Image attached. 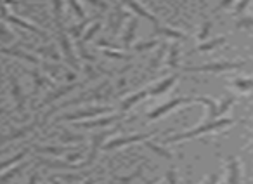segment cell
<instances>
[{
	"label": "cell",
	"mask_w": 253,
	"mask_h": 184,
	"mask_svg": "<svg viewBox=\"0 0 253 184\" xmlns=\"http://www.w3.org/2000/svg\"><path fill=\"white\" fill-rule=\"evenodd\" d=\"M232 124H234V120H232V118H227V117L215 118V120H207L203 125H198V127L191 129V131L184 132V134L172 136V138L167 139V142H179V141H184V139H193V138H198V136L207 134V132L222 131L224 127H229V125H232Z\"/></svg>",
	"instance_id": "6da1fadb"
},
{
	"label": "cell",
	"mask_w": 253,
	"mask_h": 184,
	"mask_svg": "<svg viewBox=\"0 0 253 184\" xmlns=\"http://www.w3.org/2000/svg\"><path fill=\"white\" fill-rule=\"evenodd\" d=\"M246 64V61H236V63H227V61H222V63H210V64H201V66H187L184 68V71H198V73H222V71L229 70H238Z\"/></svg>",
	"instance_id": "7a4b0ae2"
},
{
	"label": "cell",
	"mask_w": 253,
	"mask_h": 184,
	"mask_svg": "<svg viewBox=\"0 0 253 184\" xmlns=\"http://www.w3.org/2000/svg\"><path fill=\"white\" fill-rule=\"evenodd\" d=\"M189 103H194V97H175V99H170V101H167L165 104H162V106H156L153 111H149L148 120H156V118H162V117H165L169 111L175 110V108L182 106V104H189Z\"/></svg>",
	"instance_id": "3957f363"
},
{
	"label": "cell",
	"mask_w": 253,
	"mask_h": 184,
	"mask_svg": "<svg viewBox=\"0 0 253 184\" xmlns=\"http://www.w3.org/2000/svg\"><path fill=\"white\" fill-rule=\"evenodd\" d=\"M106 113H111V108L109 106H94V108H87V110H80L77 113H71V115H64L63 118L59 120H80V118H95L99 115H106Z\"/></svg>",
	"instance_id": "277c9868"
},
{
	"label": "cell",
	"mask_w": 253,
	"mask_h": 184,
	"mask_svg": "<svg viewBox=\"0 0 253 184\" xmlns=\"http://www.w3.org/2000/svg\"><path fill=\"white\" fill-rule=\"evenodd\" d=\"M151 136H155V134H135V136H128V138H118V139H113V141L106 142V144L102 146L101 149H106V151H109V149L122 148V146H125V144H135V142L146 141V139L151 138Z\"/></svg>",
	"instance_id": "5b68a950"
},
{
	"label": "cell",
	"mask_w": 253,
	"mask_h": 184,
	"mask_svg": "<svg viewBox=\"0 0 253 184\" xmlns=\"http://www.w3.org/2000/svg\"><path fill=\"white\" fill-rule=\"evenodd\" d=\"M227 184H241V163L236 156L227 158Z\"/></svg>",
	"instance_id": "8992f818"
},
{
	"label": "cell",
	"mask_w": 253,
	"mask_h": 184,
	"mask_svg": "<svg viewBox=\"0 0 253 184\" xmlns=\"http://www.w3.org/2000/svg\"><path fill=\"white\" fill-rule=\"evenodd\" d=\"M123 4H125L126 7L130 9L132 12H135V14H139L141 18H144V19H148V21H151L153 25H155V28H156V26L162 25V23H160V19H156L153 14H149V12L146 11V9L142 7L141 4H139L137 0H123Z\"/></svg>",
	"instance_id": "52a82bcc"
},
{
	"label": "cell",
	"mask_w": 253,
	"mask_h": 184,
	"mask_svg": "<svg viewBox=\"0 0 253 184\" xmlns=\"http://www.w3.org/2000/svg\"><path fill=\"white\" fill-rule=\"evenodd\" d=\"M59 40H61V47H63V52L66 56L68 63H70L71 68L78 70V64H77V59H75V54H73V49H71V44H70V39H68L66 32L63 28H59Z\"/></svg>",
	"instance_id": "ba28073f"
},
{
	"label": "cell",
	"mask_w": 253,
	"mask_h": 184,
	"mask_svg": "<svg viewBox=\"0 0 253 184\" xmlns=\"http://www.w3.org/2000/svg\"><path fill=\"white\" fill-rule=\"evenodd\" d=\"M122 115H111V117H102V118H95V120H88V122H78L75 124L77 127H85V129H94V127H104V125H109L113 122L120 120Z\"/></svg>",
	"instance_id": "9c48e42d"
},
{
	"label": "cell",
	"mask_w": 253,
	"mask_h": 184,
	"mask_svg": "<svg viewBox=\"0 0 253 184\" xmlns=\"http://www.w3.org/2000/svg\"><path fill=\"white\" fill-rule=\"evenodd\" d=\"M177 80H179V75H172V77L162 80L160 84L153 85V87H149V96H162V94H165V92L169 91V89L172 87Z\"/></svg>",
	"instance_id": "30bf717a"
},
{
	"label": "cell",
	"mask_w": 253,
	"mask_h": 184,
	"mask_svg": "<svg viewBox=\"0 0 253 184\" xmlns=\"http://www.w3.org/2000/svg\"><path fill=\"white\" fill-rule=\"evenodd\" d=\"M128 18H130V12L123 11L122 7L116 9V12L111 16V19H109V23H111L113 33H118V32H120V28H122V23L125 21V19H128Z\"/></svg>",
	"instance_id": "8fae6325"
},
{
	"label": "cell",
	"mask_w": 253,
	"mask_h": 184,
	"mask_svg": "<svg viewBox=\"0 0 253 184\" xmlns=\"http://www.w3.org/2000/svg\"><path fill=\"white\" fill-rule=\"evenodd\" d=\"M153 35L167 37V39H177V40L186 39V35H184L182 32H179V30H173V28H169V26H165V25L156 26V30H155V33H153Z\"/></svg>",
	"instance_id": "7c38bea8"
},
{
	"label": "cell",
	"mask_w": 253,
	"mask_h": 184,
	"mask_svg": "<svg viewBox=\"0 0 253 184\" xmlns=\"http://www.w3.org/2000/svg\"><path fill=\"white\" fill-rule=\"evenodd\" d=\"M146 97H149V87L148 89H144V91H141V92H137V94H134V96H130V97H126L125 101L122 103V110L125 111V110H130L132 106H135L137 103H141L142 99H146Z\"/></svg>",
	"instance_id": "4fadbf2b"
},
{
	"label": "cell",
	"mask_w": 253,
	"mask_h": 184,
	"mask_svg": "<svg viewBox=\"0 0 253 184\" xmlns=\"http://www.w3.org/2000/svg\"><path fill=\"white\" fill-rule=\"evenodd\" d=\"M225 42H227V40H225V37H217V39H211V40H208V42L200 44V46H198L193 52H208V50L217 49V47L224 46Z\"/></svg>",
	"instance_id": "5bb4252c"
},
{
	"label": "cell",
	"mask_w": 253,
	"mask_h": 184,
	"mask_svg": "<svg viewBox=\"0 0 253 184\" xmlns=\"http://www.w3.org/2000/svg\"><path fill=\"white\" fill-rule=\"evenodd\" d=\"M232 87H236L239 92H252L253 91V78H234Z\"/></svg>",
	"instance_id": "9a60e30c"
},
{
	"label": "cell",
	"mask_w": 253,
	"mask_h": 184,
	"mask_svg": "<svg viewBox=\"0 0 253 184\" xmlns=\"http://www.w3.org/2000/svg\"><path fill=\"white\" fill-rule=\"evenodd\" d=\"M135 30H137V19H132V23L128 25V28H126L125 35H123V46L128 47L132 44V40H134L135 37Z\"/></svg>",
	"instance_id": "2e32d148"
},
{
	"label": "cell",
	"mask_w": 253,
	"mask_h": 184,
	"mask_svg": "<svg viewBox=\"0 0 253 184\" xmlns=\"http://www.w3.org/2000/svg\"><path fill=\"white\" fill-rule=\"evenodd\" d=\"M95 18H92V19H85V21H82L80 25H77V26H73V28L70 30V33H71V37L73 39H77V40H80V37H84V30L87 28L88 25H90V21H94Z\"/></svg>",
	"instance_id": "e0dca14e"
},
{
	"label": "cell",
	"mask_w": 253,
	"mask_h": 184,
	"mask_svg": "<svg viewBox=\"0 0 253 184\" xmlns=\"http://www.w3.org/2000/svg\"><path fill=\"white\" fill-rule=\"evenodd\" d=\"M179 56H180L179 46L173 44V46L170 47V52H169V64L172 68H179Z\"/></svg>",
	"instance_id": "ac0fdd59"
},
{
	"label": "cell",
	"mask_w": 253,
	"mask_h": 184,
	"mask_svg": "<svg viewBox=\"0 0 253 184\" xmlns=\"http://www.w3.org/2000/svg\"><path fill=\"white\" fill-rule=\"evenodd\" d=\"M78 85H66V87H63V89H59V91L56 92V94H50L49 97H47L45 101H43V104H47V103H52L54 99H57V97H61V96H64L66 92H70V91H75Z\"/></svg>",
	"instance_id": "d6986e66"
},
{
	"label": "cell",
	"mask_w": 253,
	"mask_h": 184,
	"mask_svg": "<svg viewBox=\"0 0 253 184\" xmlns=\"http://www.w3.org/2000/svg\"><path fill=\"white\" fill-rule=\"evenodd\" d=\"M52 4H54V14H56L57 28H63V23H61V16H63V0H52Z\"/></svg>",
	"instance_id": "ffe728a7"
},
{
	"label": "cell",
	"mask_w": 253,
	"mask_h": 184,
	"mask_svg": "<svg viewBox=\"0 0 253 184\" xmlns=\"http://www.w3.org/2000/svg\"><path fill=\"white\" fill-rule=\"evenodd\" d=\"M234 101H236V97L234 96H225L224 99H222V103L218 104V117H220V115H224L225 111L229 110V108L232 106V104H234Z\"/></svg>",
	"instance_id": "44dd1931"
},
{
	"label": "cell",
	"mask_w": 253,
	"mask_h": 184,
	"mask_svg": "<svg viewBox=\"0 0 253 184\" xmlns=\"http://www.w3.org/2000/svg\"><path fill=\"white\" fill-rule=\"evenodd\" d=\"M70 146H64V148H57V146H45V148H39V151L43 153H52V155H63V153L70 151Z\"/></svg>",
	"instance_id": "7402d4cb"
},
{
	"label": "cell",
	"mask_w": 253,
	"mask_h": 184,
	"mask_svg": "<svg viewBox=\"0 0 253 184\" xmlns=\"http://www.w3.org/2000/svg\"><path fill=\"white\" fill-rule=\"evenodd\" d=\"M144 144L148 146V148H151L155 153H158L160 156H163V158H172V153L170 151H167V149H163L162 146H156V144H153V142H149V141H144Z\"/></svg>",
	"instance_id": "603a6c76"
},
{
	"label": "cell",
	"mask_w": 253,
	"mask_h": 184,
	"mask_svg": "<svg viewBox=\"0 0 253 184\" xmlns=\"http://www.w3.org/2000/svg\"><path fill=\"white\" fill-rule=\"evenodd\" d=\"M236 28H241V30H246V28H253V16H241L236 23Z\"/></svg>",
	"instance_id": "cb8c5ba5"
},
{
	"label": "cell",
	"mask_w": 253,
	"mask_h": 184,
	"mask_svg": "<svg viewBox=\"0 0 253 184\" xmlns=\"http://www.w3.org/2000/svg\"><path fill=\"white\" fill-rule=\"evenodd\" d=\"M101 26H102L101 23H95V25H92L90 28H88L87 32L84 33V39H82V42H88V40L94 39V35L99 32V30H101Z\"/></svg>",
	"instance_id": "d4e9b609"
},
{
	"label": "cell",
	"mask_w": 253,
	"mask_h": 184,
	"mask_svg": "<svg viewBox=\"0 0 253 184\" xmlns=\"http://www.w3.org/2000/svg\"><path fill=\"white\" fill-rule=\"evenodd\" d=\"M158 46V40L156 39H153L151 42H141V44H137V46L134 47V50H149V49H155V47Z\"/></svg>",
	"instance_id": "484cf974"
},
{
	"label": "cell",
	"mask_w": 253,
	"mask_h": 184,
	"mask_svg": "<svg viewBox=\"0 0 253 184\" xmlns=\"http://www.w3.org/2000/svg\"><path fill=\"white\" fill-rule=\"evenodd\" d=\"M252 4V0H239L238 4L234 5V14L236 16H239V14H243V12L246 11V7Z\"/></svg>",
	"instance_id": "4316f807"
},
{
	"label": "cell",
	"mask_w": 253,
	"mask_h": 184,
	"mask_svg": "<svg viewBox=\"0 0 253 184\" xmlns=\"http://www.w3.org/2000/svg\"><path fill=\"white\" fill-rule=\"evenodd\" d=\"M12 91H14L16 101H18V108L21 110V108H23V96H21V89H19V85H18V82H16V80H12Z\"/></svg>",
	"instance_id": "83f0119b"
},
{
	"label": "cell",
	"mask_w": 253,
	"mask_h": 184,
	"mask_svg": "<svg viewBox=\"0 0 253 184\" xmlns=\"http://www.w3.org/2000/svg\"><path fill=\"white\" fill-rule=\"evenodd\" d=\"M210 28H211V23L210 21H205L203 23V28H201L200 33H198V39H200V40H207L208 35H210Z\"/></svg>",
	"instance_id": "f1b7e54d"
},
{
	"label": "cell",
	"mask_w": 253,
	"mask_h": 184,
	"mask_svg": "<svg viewBox=\"0 0 253 184\" xmlns=\"http://www.w3.org/2000/svg\"><path fill=\"white\" fill-rule=\"evenodd\" d=\"M68 2H70V5H71V9H73L75 14H77L80 19H84L85 18V12H84V9H82V5L78 4L77 0H68Z\"/></svg>",
	"instance_id": "f546056e"
},
{
	"label": "cell",
	"mask_w": 253,
	"mask_h": 184,
	"mask_svg": "<svg viewBox=\"0 0 253 184\" xmlns=\"http://www.w3.org/2000/svg\"><path fill=\"white\" fill-rule=\"evenodd\" d=\"M25 156V153H18L16 156H12V158H9V160H5V162H2L0 163V170H4L5 167H9V165H12V163H16V162H19V160Z\"/></svg>",
	"instance_id": "4dcf8cb0"
},
{
	"label": "cell",
	"mask_w": 253,
	"mask_h": 184,
	"mask_svg": "<svg viewBox=\"0 0 253 184\" xmlns=\"http://www.w3.org/2000/svg\"><path fill=\"white\" fill-rule=\"evenodd\" d=\"M232 4H234V0H220L218 5H217V9H215L213 12H220V11H224V9L232 7Z\"/></svg>",
	"instance_id": "1f68e13d"
},
{
	"label": "cell",
	"mask_w": 253,
	"mask_h": 184,
	"mask_svg": "<svg viewBox=\"0 0 253 184\" xmlns=\"http://www.w3.org/2000/svg\"><path fill=\"white\" fill-rule=\"evenodd\" d=\"M167 179H169V184H179V176H177L175 169H170L167 172Z\"/></svg>",
	"instance_id": "d6a6232c"
},
{
	"label": "cell",
	"mask_w": 253,
	"mask_h": 184,
	"mask_svg": "<svg viewBox=\"0 0 253 184\" xmlns=\"http://www.w3.org/2000/svg\"><path fill=\"white\" fill-rule=\"evenodd\" d=\"M203 184H220V174H210V176H207Z\"/></svg>",
	"instance_id": "836d02e7"
},
{
	"label": "cell",
	"mask_w": 253,
	"mask_h": 184,
	"mask_svg": "<svg viewBox=\"0 0 253 184\" xmlns=\"http://www.w3.org/2000/svg\"><path fill=\"white\" fill-rule=\"evenodd\" d=\"M88 4H92L94 7H99V9H109V4L108 2H104V0H87Z\"/></svg>",
	"instance_id": "e575fe53"
},
{
	"label": "cell",
	"mask_w": 253,
	"mask_h": 184,
	"mask_svg": "<svg viewBox=\"0 0 253 184\" xmlns=\"http://www.w3.org/2000/svg\"><path fill=\"white\" fill-rule=\"evenodd\" d=\"M19 170H21V167H18V169H14V170H11V172H7L4 177H0V184H4V183H7L11 177H14L16 174H19Z\"/></svg>",
	"instance_id": "d590c367"
},
{
	"label": "cell",
	"mask_w": 253,
	"mask_h": 184,
	"mask_svg": "<svg viewBox=\"0 0 253 184\" xmlns=\"http://www.w3.org/2000/svg\"><path fill=\"white\" fill-rule=\"evenodd\" d=\"M63 141H70V142H78V141H84L82 136H63Z\"/></svg>",
	"instance_id": "8d00e7d4"
},
{
	"label": "cell",
	"mask_w": 253,
	"mask_h": 184,
	"mask_svg": "<svg viewBox=\"0 0 253 184\" xmlns=\"http://www.w3.org/2000/svg\"><path fill=\"white\" fill-rule=\"evenodd\" d=\"M104 54H106V56H111V57H118V59H123V57H125V54H122V52H111V50H104Z\"/></svg>",
	"instance_id": "74e56055"
},
{
	"label": "cell",
	"mask_w": 253,
	"mask_h": 184,
	"mask_svg": "<svg viewBox=\"0 0 253 184\" xmlns=\"http://www.w3.org/2000/svg\"><path fill=\"white\" fill-rule=\"evenodd\" d=\"M28 184H37V174L32 177V179H30V183H28Z\"/></svg>",
	"instance_id": "f35d334b"
},
{
	"label": "cell",
	"mask_w": 253,
	"mask_h": 184,
	"mask_svg": "<svg viewBox=\"0 0 253 184\" xmlns=\"http://www.w3.org/2000/svg\"><path fill=\"white\" fill-rule=\"evenodd\" d=\"M54 184H59V183H57V181H54Z\"/></svg>",
	"instance_id": "ab89813d"
},
{
	"label": "cell",
	"mask_w": 253,
	"mask_h": 184,
	"mask_svg": "<svg viewBox=\"0 0 253 184\" xmlns=\"http://www.w3.org/2000/svg\"><path fill=\"white\" fill-rule=\"evenodd\" d=\"M0 113H4V110H0Z\"/></svg>",
	"instance_id": "60d3db41"
}]
</instances>
